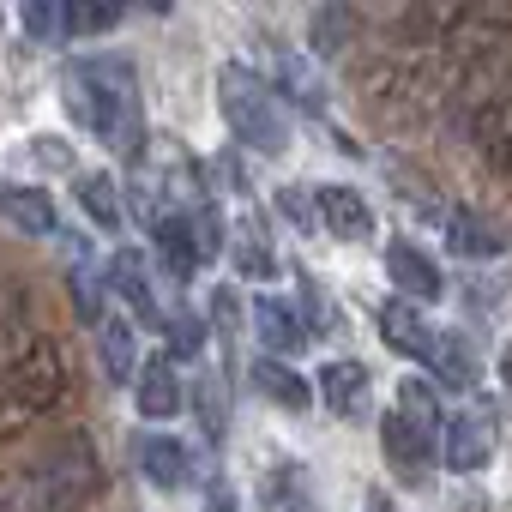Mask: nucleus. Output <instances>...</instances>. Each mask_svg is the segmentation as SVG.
<instances>
[{
    "mask_svg": "<svg viewBox=\"0 0 512 512\" xmlns=\"http://www.w3.org/2000/svg\"><path fill=\"white\" fill-rule=\"evenodd\" d=\"M103 488V458L91 452L85 434H67L25 470L0 482V512H73Z\"/></svg>",
    "mask_w": 512,
    "mask_h": 512,
    "instance_id": "f257e3e1",
    "label": "nucleus"
},
{
    "mask_svg": "<svg viewBox=\"0 0 512 512\" xmlns=\"http://www.w3.org/2000/svg\"><path fill=\"white\" fill-rule=\"evenodd\" d=\"M67 109L79 127H91L109 151L121 157H139L145 145V115H139V97H133V73L127 67H73L67 73Z\"/></svg>",
    "mask_w": 512,
    "mask_h": 512,
    "instance_id": "f03ea898",
    "label": "nucleus"
},
{
    "mask_svg": "<svg viewBox=\"0 0 512 512\" xmlns=\"http://www.w3.org/2000/svg\"><path fill=\"white\" fill-rule=\"evenodd\" d=\"M73 392V368H67V350L49 338V332H7L0 344V398H7L25 422L31 416H49L61 410Z\"/></svg>",
    "mask_w": 512,
    "mask_h": 512,
    "instance_id": "7ed1b4c3",
    "label": "nucleus"
},
{
    "mask_svg": "<svg viewBox=\"0 0 512 512\" xmlns=\"http://www.w3.org/2000/svg\"><path fill=\"white\" fill-rule=\"evenodd\" d=\"M217 109H223L229 133H235L247 151H260V157L290 151L284 97L272 91V79H260L253 67H241V61H223V67H217Z\"/></svg>",
    "mask_w": 512,
    "mask_h": 512,
    "instance_id": "20e7f679",
    "label": "nucleus"
},
{
    "mask_svg": "<svg viewBox=\"0 0 512 512\" xmlns=\"http://www.w3.org/2000/svg\"><path fill=\"white\" fill-rule=\"evenodd\" d=\"M440 458H446V470H458V476L482 470V464L494 458V422L476 416V410L452 416V422L440 428Z\"/></svg>",
    "mask_w": 512,
    "mask_h": 512,
    "instance_id": "39448f33",
    "label": "nucleus"
},
{
    "mask_svg": "<svg viewBox=\"0 0 512 512\" xmlns=\"http://www.w3.org/2000/svg\"><path fill=\"white\" fill-rule=\"evenodd\" d=\"M386 278L404 290V302H410V308H416V302H440V296H446L440 266L428 260L422 247H410V241H392V247H386Z\"/></svg>",
    "mask_w": 512,
    "mask_h": 512,
    "instance_id": "423d86ee",
    "label": "nucleus"
},
{
    "mask_svg": "<svg viewBox=\"0 0 512 512\" xmlns=\"http://www.w3.org/2000/svg\"><path fill=\"white\" fill-rule=\"evenodd\" d=\"M133 404H139L145 422H169V416H181L187 392H181V374H175L169 356H151V362L133 374Z\"/></svg>",
    "mask_w": 512,
    "mask_h": 512,
    "instance_id": "0eeeda50",
    "label": "nucleus"
},
{
    "mask_svg": "<svg viewBox=\"0 0 512 512\" xmlns=\"http://www.w3.org/2000/svg\"><path fill=\"white\" fill-rule=\"evenodd\" d=\"M133 458H139L145 482H157L163 494L187 488V476H193V458H187V446H181L175 434H139V440H133Z\"/></svg>",
    "mask_w": 512,
    "mask_h": 512,
    "instance_id": "6e6552de",
    "label": "nucleus"
},
{
    "mask_svg": "<svg viewBox=\"0 0 512 512\" xmlns=\"http://www.w3.org/2000/svg\"><path fill=\"white\" fill-rule=\"evenodd\" d=\"M314 211L338 241H368L374 235V211L356 187H314Z\"/></svg>",
    "mask_w": 512,
    "mask_h": 512,
    "instance_id": "1a4fd4ad",
    "label": "nucleus"
},
{
    "mask_svg": "<svg viewBox=\"0 0 512 512\" xmlns=\"http://www.w3.org/2000/svg\"><path fill=\"white\" fill-rule=\"evenodd\" d=\"M314 398H320L332 416H344V422L362 416V410H368V368L350 362V356H344V362H326L320 380H314Z\"/></svg>",
    "mask_w": 512,
    "mask_h": 512,
    "instance_id": "9d476101",
    "label": "nucleus"
},
{
    "mask_svg": "<svg viewBox=\"0 0 512 512\" xmlns=\"http://www.w3.org/2000/svg\"><path fill=\"white\" fill-rule=\"evenodd\" d=\"M103 290H115L133 314H145V320H157V326H163V314H157V290H151V272H145V253L121 247L115 260L103 266Z\"/></svg>",
    "mask_w": 512,
    "mask_h": 512,
    "instance_id": "9b49d317",
    "label": "nucleus"
},
{
    "mask_svg": "<svg viewBox=\"0 0 512 512\" xmlns=\"http://www.w3.org/2000/svg\"><path fill=\"white\" fill-rule=\"evenodd\" d=\"M253 332H260V344L272 350V362H284V356H296L302 344H314L308 326H302V314H296L290 302H278V296H260V302H253Z\"/></svg>",
    "mask_w": 512,
    "mask_h": 512,
    "instance_id": "f8f14e48",
    "label": "nucleus"
},
{
    "mask_svg": "<svg viewBox=\"0 0 512 512\" xmlns=\"http://www.w3.org/2000/svg\"><path fill=\"white\" fill-rule=\"evenodd\" d=\"M0 217H7L19 235H31V241L55 235V199L43 187H25V181H0Z\"/></svg>",
    "mask_w": 512,
    "mask_h": 512,
    "instance_id": "ddd939ff",
    "label": "nucleus"
},
{
    "mask_svg": "<svg viewBox=\"0 0 512 512\" xmlns=\"http://www.w3.org/2000/svg\"><path fill=\"white\" fill-rule=\"evenodd\" d=\"M422 368L434 374L428 386H476V350H470V338L464 332H434L428 338V356H422Z\"/></svg>",
    "mask_w": 512,
    "mask_h": 512,
    "instance_id": "4468645a",
    "label": "nucleus"
},
{
    "mask_svg": "<svg viewBox=\"0 0 512 512\" xmlns=\"http://www.w3.org/2000/svg\"><path fill=\"white\" fill-rule=\"evenodd\" d=\"M151 241H157L163 266H169L181 284L199 272V241H193V217H187V211H157V223H151Z\"/></svg>",
    "mask_w": 512,
    "mask_h": 512,
    "instance_id": "2eb2a0df",
    "label": "nucleus"
},
{
    "mask_svg": "<svg viewBox=\"0 0 512 512\" xmlns=\"http://www.w3.org/2000/svg\"><path fill=\"white\" fill-rule=\"evenodd\" d=\"M97 356H103V380H109V386H133V374H139V338H133V320L109 314V320L97 326Z\"/></svg>",
    "mask_w": 512,
    "mask_h": 512,
    "instance_id": "dca6fc26",
    "label": "nucleus"
},
{
    "mask_svg": "<svg viewBox=\"0 0 512 512\" xmlns=\"http://www.w3.org/2000/svg\"><path fill=\"white\" fill-rule=\"evenodd\" d=\"M247 374H253V386H260V392H266L278 410H290V416H302V410L314 404V380H302L290 362H272V356H260V362L247 368Z\"/></svg>",
    "mask_w": 512,
    "mask_h": 512,
    "instance_id": "f3484780",
    "label": "nucleus"
},
{
    "mask_svg": "<svg viewBox=\"0 0 512 512\" xmlns=\"http://www.w3.org/2000/svg\"><path fill=\"white\" fill-rule=\"evenodd\" d=\"M380 332H386V344H392L398 356H410V362H422V356H428V338H434V332H428V320H422L404 296L380 308Z\"/></svg>",
    "mask_w": 512,
    "mask_h": 512,
    "instance_id": "a211bd4d",
    "label": "nucleus"
},
{
    "mask_svg": "<svg viewBox=\"0 0 512 512\" xmlns=\"http://www.w3.org/2000/svg\"><path fill=\"white\" fill-rule=\"evenodd\" d=\"M398 422H410L416 434H428V440H440V428H446V416H440V398H434V386L422 380V374H410V380H398V410H392Z\"/></svg>",
    "mask_w": 512,
    "mask_h": 512,
    "instance_id": "6ab92c4d",
    "label": "nucleus"
},
{
    "mask_svg": "<svg viewBox=\"0 0 512 512\" xmlns=\"http://www.w3.org/2000/svg\"><path fill=\"white\" fill-rule=\"evenodd\" d=\"M476 139H482L488 163L512 175V91H506V97H494V103L476 115Z\"/></svg>",
    "mask_w": 512,
    "mask_h": 512,
    "instance_id": "aec40b11",
    "label": "nucleus"
},
{
    "mask_svg": "<svg viewBox=\"0 0 512 512\" xmlns=\"http://www.w3.org/2000/svg\"><path fill=\"white\" fill-rule=\"evenodd\" d=\"M446 241H452V253H464V260H494L500 253V229L482 223L476 211H452L446 217Z\"/></svg>",
    "mask_w": 512,
    "mask_h": 512,
    "instance_id": "412c9836",
    "label": "nucleus"
},
{
    "mask_svg": "<svg viewBox=\"0 0 512 512\" xmlns=\"http://www.w3.org/2000/svg\"><path fill=\"white\" fill-rule=\"evenodd\" d=\"M350 43H356V13H350V7H320L314 25H308V49H314L320 61H332V55H344Z\"/></svg>",
    "mask_w": 512,
    "mask_h": 512,
    "instance_id": "4be33fe9",
    "label": "nucleus"
},
{
    "mask_svg": "<svg viewBox=\"0 0 512 512\" xmlns=\"http://www.w3.org/2000/svg\"><path fill=\"white\" fill-rule=\"evenodd\" d=\"M73 193H79V211L97 223V229H121V193H115V181L109 175H73Z\"/></svg>",
    "mask_w": 512,
    "mask_h": 512,
    "instance_id": "5701e85b",
    "label": "nucleus"
},
{
    "mask_svg": "<svg viewBox=\"0 0 512 512\" xmlns=\"http://www.w3.org/2000/svg\"><path fill=\"white\" fill-rule=\"evenodd\" d=\"M380 446H386V458L392 464H404V470H422L428 458H434V440L428 434H416L410 422H398V416H386L380 422Z\"/></svg>",
    "mask_w": 512,
    "mask_h": 512,
    "instance_id": "b1692460",
    "label": "nucleus"
},
{
    "mask_svg": "<svg viewBox=\"0 0 512 512\" xmlns=\"http://www.w3.org/2000/svg\"><path fill=\"white\" fill-rule=\"evenodd\" d=\"M272 91H290L308 115H320V109H326V85H320V79L308 73V61H302V55H290V49L278 55V85H272Z\"/></svg>",
    "mask_w": 512,
    "mask_h": 512,
    "instance_id": "393cba45",
    "label": "nucleus"
},
{
    "mask_svg": "<svg viewBox=\"0 0 512 512\" xmlns=\"http://www.w3.org/2000/svg\"><path fill=\"white\" fill-rule=\"evenodd\" d=\"M211 326L193 314V308H175V314H163V338H169V362H193V356H205V338Z\"/></svg>",
    "mask_w": 512,
    "mask_h": 512,
    "instance_id": "a878e982",
    "label": "nucleus"
},
{
    "mask_svg": "<svg viewBox=\"0 0 512 512\" xmlns=\"http://www.w3.org/2000/svg\"><path fill=\"white\" fill-rule=\"evenodd\" d=\"M61 25H67V37H103V31H115L121 25V7H97V0H61Z\"/></svg>",
    "mask_w": 512,
    "mask_h": 512,
    "instance_id": "bb28decb",
    "label": "nucleus"
},
{
    "mask_svg": "<svg viewBox=\"0 0 512 512\" xmlns=\"http://www.w3.org/2000/svg\"><path fill=\"white\" fill-rule=\"evenodd\" d=\"M193 410H199L205 440H223V428H229V398H223V380H217V374L193 380Z\"/></svg>",
    "mask_w": 512,
    "mask_h": 512,
    "instance_id": "cd10ccee",
    "label": "nucleus"
},
{
    "mask_svg": "<svg viewBox=\"0 0 512 512\" xmlns=\"http://www.w3.org/2000/svg\"><path fill=\"white\" fill-rule=\"evenodd\" d=\"M19 25L37 37V43H61L67 25H61V0H25L19 7Z\"/></svg>",
    "mask_w": 512,
    "mask_h": 512,
    "instance_id": "c85d7f7f",
    "label": "nucleus"
},
{
    "mask_svg": "<svg viewBox=\"0 0 512 512\" xmlns=\"http://www.w3.org/2000/svg\"><path fill=\"white\" fill-rule=\"evenodd\" d=\"M187 217H193V241H199V266H211L217 253H223V217H217V205H211V199H199Z\"/></svg>",
    "mask_w": 512,
    "mask_h": 512,
    "instance_id": "c756f323",
    "label": "nucleus"
},
{
    "mask_svg": "<svg viewBox=\"0 0 512 512\" xmlns=\"http://www.w3.org/2000/svg\"><path fill=\"white\" fill-rule=\"evenodd\" d=\"M73 308H79L85 326H103V320H109V308H103V278L85 272V266L73 272Z\"/></svg>",
    "mask_w": 512,
    "mask_h": 512,
    "instance_id": "7c9ffc66",
    "label": "nucleus"
},
{
    "mask_svg": "<svg viewBox=\"0 0 512 512\" xmlns=\"http://www.w3.org/2000/svg\"><path fill=\"white\" fill-rule=\"evenodd\" d=\"M278 211H284L296 229H320V211H314V187H278Z\"/></svg>",
    "mask_w": 512,
    "mask_h": 512,
    "instance_id": "2f4dec72",
    "label": "nucleus"
},
{
    "mask_svg": "<svg viewBox=\"0 0 512 512\" xmlns=\"http://www.w3.org/2000/svg\"><path fill=\"white\" fill-rule=\"evenodd\" d=\"M235 272H241V278H278V260L260 247V235H247V241L235 247Z\"/></svg>",
    "mask_w": 512,
    "mask_h": 512,
    "instance_id": "473e14b6",
    "label": "nucleus"
},
{
    "mask_svg": "<svg viewBox=\"0 0 512 512\" xmlns=\"http://www.w3.org/2000/svg\"><path fill=\"white\" fill-rule=\"evenodd\" d=\"M211 326L217 338H241V290H211Z\"/></svg>",
    "mask_w": 512,
    "mask_h": 512,
    "instance_id": "72a5a7b5",
    "label": "nucleus"
},
{
    "mask_svg": "<svg viewBox=\"0 0 512 512\" xmlns=\"http://www.w3.org/2000/svg\"><path fill=\"white\" fill-rule=\"evenodd\" d=\"M31 163H37V169H73V151H67V139L37 133V139H31Z\"/></svg>",
    "mask_w": 512,
    "mask_h": 512,
    "instance_id": "f704fd0d",
    "label": "nucleus"
},
{
    "mask_svg": "<svg viewBox=\"0 0 512 512\" xmlns=\"http://www.w3.org/2000/svg\"><path fill=\"white\" fill-rule=\"evenodd\" d=\"M266 500H272V512H308V500H290V506H284V494H278V476H272V488H266Z\"/></svg>",
    "mask_w": 512,
    "mask_h": 512,
    "instance_id": "c9c22d12",
    "label": "nucleus"
},
{
    "mask_svg": "<svg viewBox=\"0 0 512 512\" xmlns=\"http://www.w3.org/2000/svg\"><path fill=\"white\" fill-rule=\"evenodd\" d=\"M205 512H241V506H235L229 494H211V500H205Z\"/></svg>",
    "mask_w": 512,
    "mask_h": 512,
    "instance_id": "e433bc0d",
    "label": "nucleus"
},
{
    "mask_svg": "<svg viewBox=\"0 0 512 512\" xmlns=\"http://www.w3.org/2000/svg\"><path fill=\"white\" fill-rule=\"evenodd\" d=\"M500 380H506V386H512V344H506V350H500Z\"/></svg>",
    "mask_w": 512,
    "mask_h": 512,
    "instance_id": "4c0bfd02",
    "label": "nucleus"
},
{
    "mask_svg": "<svg viewBox=\"0 0 512 512\" xmlns=\"http://www.w3.org/2000/svg\"><path fill=\"white\" fill-rule=\"evenodd\" d=\"M0 338H7V332H0Z\"/></svg>",
    "mask_w": 512,
    "mask_h": 512,
    "instance_id": "58836bf2",
    "label": "nucleus"
}]
</instances>
